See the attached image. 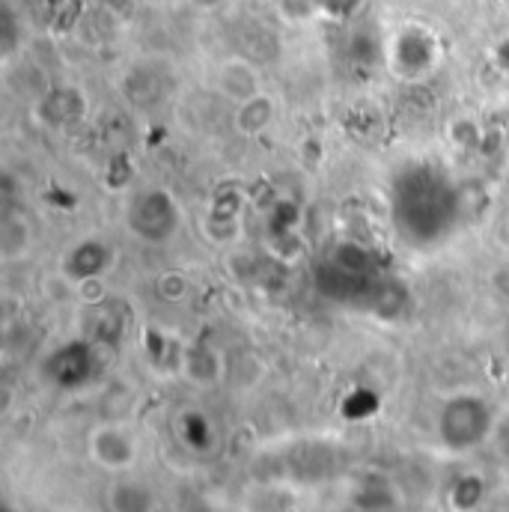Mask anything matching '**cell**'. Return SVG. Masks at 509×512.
I'll return each mask as SVG.
<instances>
[{
    "mask_svg": "<svg viewBox=\"0 0 509 512\" xmlns=\"http://www.w3.org/2000/svg\"><path fill=\"white\" fill-rule=\"evenodd\" d=\"M489 286H492V295L509 301V259H504L501 265H495V271L489 274Z\"/></svg>",
    "mask_w": 509,
    "mask_h": 512,
    "instance_id": "obj_9",
    "label": "cell"
},
{
    "mask_svg": "<svg viewBox=\"0 0 509 512\" xmlns=\"http://www.w3.org/2000/svg\"><path fill=\"white\" fill-rule=\"evenodd\" d=\"M108 512H158V495L146 483L123 477L108 489Z\"/></svg>",
    "mask_w": 509,
    "mask_h": 512,
    "instance_id": "obj_4",
    "label": "cell"
},
{
    "mask_svg": "<svg viewBox=\"0 0 509 512\" xmlns=\"http://www.w3.org/2000/svg\"><path fill=\"white\" fill-rule=\"evenodd\" d=\"M480 501H483V480L480 477H465L450 492V504L459 512H471Z\"/></svg>",
    "mask_w": 509,
    "mask_h": 512,
    "instance_id": "obj_7",
    "label": "cell"
},
{
    "mask_svg": "<svg viewBox=\"0 0 509 512\" xmlns=\"http://www.w3.org/2000/svg\"><path fill=\"white\" fill-rule=\"evenodd\" d=\"M489 426H492L489 408L483 399H474V396L453 399L441 414V435H444L447 447H453V450H468V447L480 444L486 438Z\"/></svg>",
    "mask_w": 509,
    "mask_h": 512,
    "instance_id": "obj_1",
    "label": "cell"
},
{
    "mask_svg": "<svg viewBox=\"0 0 509 512\" xmlns=\"http://www.w3.org/2000/svg\"><path fill=\"white\" fill-rule=\"evenodd\" d=\"M155 289H158V295L164 298V301H182L185 295H188V277L182 274V271H164L161 277H158V283H155Z\"/></svg>",
    "mask_w": 509,
    "mask_h": 512,
    "instance_id": "obj_8",
    "label": "cell"
},
{
    "mask_svg": "<svg viewBox=\"0 0 509 512\" xmlns=\"http://www.w3.org/2000/svg\"><path fill=\"white\" fill-rule=\"evenodd\" d=\"M87 450H90V459L99 468L111 471V474H126L137 462V444L123 426H99V429H93L90 441H87Z\"/></svg>",
    "mask_w": 509,
    "mask_h": 512,
    "instance_id": "obj_2",
    "label": "cell"
},
{
    "mask_svg": "<svg viewBox=\"0 0 509 512\" xmlns=\"http://www.w3.org/2000/svg\"><path fill=\"white\" fill-rule=\"evenodd\" d=\"M274 117H277L274 99H271L268 93H259L254 99L236 105V120H233V126H236V131H239L242 137H259L265 128L274 123Z\"/></svg>",
    "mask_w": 509,
    "mask_h": 512,
    "instance_id": "obj_6",
    "label": "cell"
},
{
    "mask_svg": "<svg viewBox=\"0 0 509 512\" xmlns=\"http://www.w3.org/2000/svg\"><path fill=\"white\" fill-rule=\"evenodd\" d=\"M197 9H215V6H221L224 0H191Z\"/></svg>",
    "mask_w": 509,
    "mask_h": 512,
    "instance_id": "obj_11",
    "label": "cell"
},
{
    "mask_svg": "<svg viewBox=\"0 0 509 512\" xmlns=\"http://www.w3.org/2000/svg\"><path fill=\"white\" fill-rule=\"evenodd\" d=\"M215 87L224 99L242 105L262 93V75L251 60L245 57H230L218 66L215 72Z\"/></svg>",
    "mask_w": 509,
    "mask_h": 512,
    "instance_id": "obj_3",
    "label": "cell"
},
{
    "mask_svg": "<svg viewBox=\"0 0 509 512\" xmlns=\"http://www.w3.org/2000/svg\"><path fill=\"white\" fill-rule=\"evenodd\" d=\"M33 248V227L24 215L9 212L0 221V256L3 262H18Z\"/></svg>",
    "mask_w": 509,
    "mask_h": 512,
    "instance_id": "obj_5",
    "label": "cell"
},
{
    "mask_svg": "<svg viewBox=\"0 0 509 512\" xmlns=\"http://www.w3.org/2000/svg\"><path fill=\"white\" fill-rule=\"evenodd\" d=\"M495 57H498V66L509 72V36L504 42H498V48H495Z\"/></svg>",
    "mask_w": 509,
    "mask_h": 512,
    "instance_id": "obj_10",
    "label": "cell"
}]
</instances>
